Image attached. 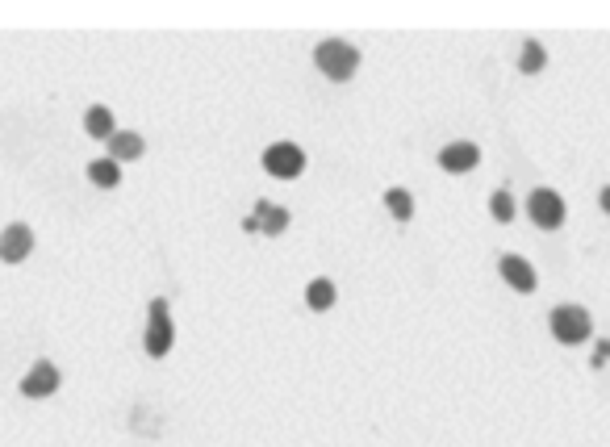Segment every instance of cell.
Returning a JSON list of instances; mask_svg holds the SVG:
<instances>
[{
	"label": "cell",
	"mask_w": 610,
	"mask_h": 447,
	"mask_svg": "<svg viewBox=\"0 0 610 447\" xmlns=\"http://www.w3.org/2000/svg\"><path fill=\"white\" fill-rule=\"evenodd\" d=\"M314 63H318L322 76H331V80H351V76H356V67H360V51H356L351 42H343V38H326V42H318Z\"/></svg>",
	"instance_id": "1"
},
{
	"label": "cell",
	"mask_w": 610,
	"mask_h": 447,
	"mask_svg": "<svg viewBox=\"0 0 610 447\" xmlns=\"http://www.w3.org/2000/svg\"><path fill=\"white\" fill-rule=\"evenodd\" d=\"M176 343V326H172V314H168V301L155 297L151 310H147V356L151 360H163Z\"/></svg>",
	"instance_id": "2"
},
{
	"label": "cell",
	"mask_w": 610,
	"mask_h": 447,
	"mask_svg": "<svg viewBox=\"0 0 610 447\" xmlns=\"http://www.w3.org/2000/svg\"><path fill=\"white\" fill-rule=\"evenodd\" d=\"M548 322H552V335L560 343H569V347H577V343H585L594 335V322H590V314H585L581 305H556Z\"/></svg>",
	"instance_id": "3"
},
{
	"label": "cell",
	"mask_w": 610,
	"mask_h": 447,
	"mask_svg": "<svg viewBox=\"0 0 610 447\" xmlns=\"http://www.w3.org/2000/svg\"><path fill=\"white\" fill-rule=\"evenodd\" d=\"M264 168H268V176H276V180H297V176L305 172V151H301L297 143H272V147L264 151Z\"/></svg>",
	"instance_id": "4"
},
{
	"label": "cell",
	"mask_w": 610,
	"mask_h": 447,
	"mask_svg": "<svg viewBox=\"0 0 610 447\" xmlns=\"http://www.w3.org/2000/svg\"><path fill=\"white\" fill-rule=\"evenodd\" d=\"M527 214L539 230H556V226H565V201H560V193H552V188H535L527 201Z\"/></svg>",
	"instance_id": "5"
},
{
	"label": "cell",
	"mask_w": 610,
	"mask_h": 447,
	"mask_svg": "<svg viewBox=\"0 0 610 447\" xmlns=\"http://www.w3.org/2000/svg\"><path fill=\"white\" fill-rule=\"evenodd\" d=\"M30 251H34V230L26 222L5 226V234H0V260L21 264V260H30Z\"/></svg>",
	"instance_id": "6"
},
{
	"label": "cell",
	"mask_w": 610,
	"mask_h": 447,
	"mask_svg": "<svg viewBox=\"0 0 610 447\" xmlns=\"http://www.w3.org/2000/svg\"><path fill=\"white\" fill-rule=\"evenodd\" d=\"M481 163V151L477 143H448L439 151V168L443 172H452V176H464V172H473Z\"/></svg>",
	"instance_id": "7"
},
{
	"label": "cell",
	"mask_w": 610,
	"mask_h": 447,
	"mask_svg": "<svg viewBox=\"0 0 610 447\" xmlns=\"http://www.w3.org/2000/svg\"><path fill=\"white\" fill-rule=\"evenodd\" d=\"M498 268H502V280H506L514 293H535L539 280H535V268L523 260V255H502Z\"/></svg>",
	"instance_id": "8"
},
{
	"label": "cell",
	"mask_w": 610,
	"mask_h": 447,
	"mask_svg": "<svg viewBox=\"0 0 610 447\" xmlns=\"http://www.w3.org/2000/svg\"><path fill=\"white\" fill-rule=\"evenodd\" d=\"M55 389H59V368L46 364V360H38L26 376H21V393L26 397H51Z\"/></svg>",
	"instance_id": "9"
},
{
	"label": "cell",
	"mask_w": 610,
	"mask_h": 447,
	"mask_svg": "<svg viewBox=\"0 0 610 447\" xmlns=\"http://www.w3.org/2000/svg\"><path fill=\"white\" fill-rule=\"evenodd\" d=\"M138 155H143V134L117 130V134L109 138V159H113V163H134Z\"/></svg>",
	"instance_id": "10"
},
{
	"label": "cell",
	"mask_w": 610,
	"mask_h": 447,
	"mask_svg": "<svg viewBox=\"0 0 610 447\" xmlns=\"http://www.w3.org/2000/svg\"><path fill=\"white\" fill-rule=\"evenodd\" d=\"M255 222H260V230L264 234H285L289 230V209H280V205H272V201H260V205H255V214H251Z\"/></svg>",
	"instance_id": "11"
},
{
	"label": "cell",
	"mask_w": 610,
	"mask_h": 447,
	"mask_svg": "<svg viewBox=\"0 0 610 447\" xmlns=\"http://www.w3.org/2000/svg\"><path fill=\"white\" fill-rule=\"evenodd\" d=\"M84 130H88L92 138H105V143H109V138L117 134V126H113V113H109L105 105H92V109L84 113Z\"/></svg>",
	"instance_id": "12"
},
{
	"label": "cell",
	"mask_w": 610,
	"mask_h": 447,
	"mask_svg": "<svg viewBox=\"0 0 610 447\" xmlns=\"http://www.w3.org/2000/svg\"><path fill=\"white\" fill-rule=\"evenodd\" d=\"M335 285L326 276H318V280H310V289H305V301H310V310H318V314H326L335 305Z\"/></svg>",
	"instance_id": "13"
},
{
	"label": "cell",
	"mask_w": 610,
	"mask_h": 447,
	"mask_svg": "<svg viewBox=\"0 0 610 447\" xmlns=\"http://www.w3.org/2000/svg\"><path fill=\"white\" fill-rule=\"evenodd\" d=\"M88 180L97 184V188H117V184H122V168H117L113 159H92L88 163Z\"/></svg>",
	"instance_id": "14"
},
{
	"label": "cell",
	"mask_w": 610,
	"mask_h": 447,
	"mask_svg": "<svg viewBox=\"0 0 610 447\" xmlns=\"http://www.w3.org/2000/svg\"><path fill=\"white\" fill-rule=\"evenodd\" d=\"M385 209L397 222H410L414 218V197L406 193V188H389V193H385Z\"/></svg>",
	"instance_id": "15"
},
{
	"label": "cell",
	"mask_w": 610,
	"mask_h": 447,
	"mask_svg": "<svg viewBox=\"0 0 610 447\" xmlns=\"http://www.w3.org/2000/svg\"><path fill=\"white\" fill-rule=\"evenodd\" d=\"M544 63H548V51L535 38H527L523 42V55H519V67H523L527 76H535V72H544Z\"/></svg>",
	"instance_id": "16"
},
{
	"label": "cell",
	"mask_w": 610,
	"mask_h": 447,
	"mask_svg": "<svg viewBox=\"0 0 610 447\" xmlns=\"http://www.w3.org/2000/svg\"><path fill=\"white\" fill-rule=\"evenodd\" d=\"M489 214H494L498 222H510L514 218V197L506 193V188H498V193L489 197Z\"/></svg>",
	"instance_id": "17"
},
{
	"label": "cell",
	"mask_w": 610,
	"mask_h": 447,
	"mask_svg": "<svg viewBox=\"0 0 610 447\" xmlns=\"http://www.w3.org/2000/svg\"><path fill=\"white\" fill-rule=\"evenodd\" d=\"M606 360H610V339H606V343H598V351H594V368H602Z\"/></svg>",
	"instance_id": "18"
},
{
	"label": "cell",
	"mask_w": 610,
	"mask_h": 447,
	"mask_svg": "<svg viewBox=\"0 0 610 447\" xmlns=\"http://www.w3.org/2000/svg\"><path fill=\"white\" fill-rule=\"evenodd\" d=\"M602 209H606V214H610V184L602 188Z\"/></svg>",
	"instance_id": "19"
}]
</instances>
